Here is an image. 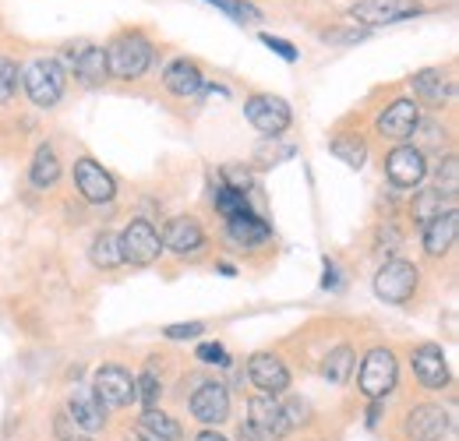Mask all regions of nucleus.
<instances>
[{"mask_svg": "<svg viewBox=\"0 0 459 441\" xmlns=\"http://www.w3.org/2000/svg\"><path fill=\"white\" fill-rule=\"evenodd\" d=\"M149 64H152V43L145 32H120L107 47V67L124 82L142 78L149 71Z\"/></svg>", "mask_w": 459, "mask_h": 441, "instance_id": "1", "label": "nucleus"}, {"mask_svg": "<svg viewBox=\"0 0 459 441\" xmlns=\"http://www.w3.org/2000/svg\"><path fill=\"white\" fill-rule=\"evenodd\" d=\"M22 82H25V92H29V99H32L36 107H54L60 96H64L67 74H64L60 60L39 56V60H32V64L22 71Z\"/></svg>", "mask_w": 459, "mask_h": 441, "instance_id": "2", "label": "nucleus"}, {"mask_svg": "<svg viewBox=\"0 0 459 441\" xmlns=\"http://www.w3.org/2000/svg\"><path fill=\"white\" fill-rule=\"evenodd\" d=\"M357 382H360V392H364L371 402H382V399L396 388V357H393V350L375 346V350L360 360Z\"/></svg>", "mask_w": 459, "mask_h": 441, "instance_id": "3", "label": "nucleus"}, {"mask_svg": "<svg viewBox=\"0 0 459 441\" xmlns=\"http://www.w3.org/2000/svg\"><path fill=\"white\" fill-rule=\"evenodd\" d=\"M417 265L413 262H403V258H393V262H385L382 269H378V276H375V293H378V300H385V304H406L410 297H413V290H417Z\"/></svg>", "mask_w": 459, "mask_h": 441, "instance_id": "4", "label": "nucleus"}, {"mask_svg": "<svg viewBox=\"0 0 459 441\" xmlns=\"http://www.w3.org/2000/svg\"><path fill=\"white\" fill-rule=\"evenodd\" d=\"M163 251V240L149 220H134L120 233V258L131 265H152Z\"/></svg>", "mask_w": 459, "mask_h": 441, "instance_id": "5", "label": "nucleus"}, {"mask_svg": "<svg viewBox=\"0 0 459 441\" xmlns=\"http://www.w3.org/2000/svg\"><path fill=\"white\" fill-rule=\"evenodd\" d=\"M244 113H247L251 127H258L265 138H280L290 127V107L280 96H251L244 103Z\"/></svg>", "mask_w": 459, "mask_h": 441, "instance_id": "6", "label": "nucleus"}, {"mask_svg": "<svg viewBox=\"0 0 459 441\" xmlns=\"http://www.w3.org/2000/svg\"><path fill=\"white\" fill-rule=\"evenodd\" d=\"M420 14L417 0H360L350 7V18L360 25H393V22H406Z\"/></svg>", "mask_w": 459, "mask_h": 441, "instance_id": "7", "label": "nucleus"}, {"mask_svg": "<svg viewBox=\"0 0 459 441\" xmlns=\"http://www.w3.org/2000/svg\"><path fill=\"white\" fill-rule=\"evenodd\" d=\"M375 127H378V134L389 138V142H406V138H413V131L420 127V107H417L413 99H396V103H389L385 110L378 113Z\"/></svg>", "mask_w": 459, "mask_h": 441, "instance_id": "8", "label": "nucleus"}, {"mask_svg": "<svg viewBox=\"0 0 459 441\" xmlns=\"http://www.w3.org/2000/svg\"><path fill=\"white\" fill-rule=\"evenodd\" d=\"M74 184H78L82 198H85V202H92V205H103V202H114L117 198L114 177L96 163V160H89V156L74 163Z\"/></svg>", "mask_w": 459, "mask_h": 441, "instance_id": "9", "label": "nucleus"}, {"mask_svg": "<svg viewBox=\"0 0 459 441\" xmlns=\"http://www.w3.org/2000/svg\"><path fill=\"white\" fill-rule=\"evenodd\" d=\"M92 392H96V399L103 402V406H127V402H134V378L124 371V368H117V364H107V368H100L96 371V378H92Z\"/></svg>", "mask_w": 459, "mask_h": 441, "instance_id": "10", "label": "nucleus"}, {"mask_svg": "<svg viewBox=\"0 0 459 441\" xmlns=\"http://www.w3.org/2000/svg\"><path fill=\"white\" fill-rule=\"evenodd\" d=\"M247 413H251V428H258L265 438H283L290 428V413L287 406H280L276 402V395H255L251 402H247Z\"/></svg>", "mask_w": 459, "mask_h": 441, "instance_id": "11", "label": "nucleus"}, {"mask_svg": "<svg viewBox=\"0 0 459 441\" xmlns=\"http://www.w3.org/2000/svg\"><path fill=\"white\" fill-rule=\"evenodd\" d=\"M247 378L255 382V388H262V395H280L290 388L287 364L276 353H255L247 360Z\"/></svg>", "mask_w": 459, "mask_h": 441, "instance_id": "12", "label": "nucleus"}, {"mask_svg": "<svg viewBox=\"0 0 459 441\" xmlns=\"http://www.w3.org/2000/svg\"><path fill=\"white\" fill-rule=\"evenodd\" d=\"M385 173H389V180H393L396 187H417V184L428 177V160H424V152H420V149H413V145H400V149H393V152H389V160H385Z\"/></svg>", "mask_w": 459, "mask_h": 441, "instance_id": "13", "label": "nucleus"}, {"mask_svg": "<svg viewBox=\"0 0 459 441\" xmlns=\"http://www.w3.org/2000/svg\"><path fill=\"white\" fill-rule=\"evenodd\" d=\"M413 375L420 378V385L431 388V392H438V388L449 385V364H446V353H442V346H435V342H420L417 350H413Z\"/></svg>", "mask_w": 459, "mask_h": 441, "instance_id": "14", "label": "nucleus"}, {"mask_svg": "<svg viewBox=\"0 0 459 441\" xmlns=\"http://www.w3.org/2000/svg\"><path fill=\"white\" fill-rule=\"evenodd\" d=\"M191 417L198 420V424H223L230 417V392L227 385H220V382H205V385L198 388L195 395H191Z\"/></svg>", "mask_w": 459, "mask_h": 441, "instance_id": "15", "label": "nucleus"}, {"mask_svg": "<svg viewBox=\"0 0 459 441\" xmlns=\"http://www.w3.org/2000/svg\"><path fill=\"white\" fill-rule=\"evenodd\" d=\"M449 431V413L442 406H413L410 417H406V435L413 441H442Z\"/></svg>", "mask_w": 459, "mask_h": 441, "instance_id": "16", "label": "nucleus"}, {"mask_svg": "<svg viewBox=\"0 0 459 441\" xmlns=\"http://www.w3.org/2000/svg\"><path fill=\"white\" fill-rule=\"evenodd\" d=\"M163 247L187 258V255H198L205 247V233L195 216H177V220L167 222V233H163Z\"/></svg>", "mask_w": 459, "mask_h": 441, "instance_id": "17", "label": "nucleus"}, {"mask_svg": "<svg viewBox=\"0 0 459 441\" xmlns=\"http://www.w3.org/2000/svg\"><path fill=\"white\" fill-rule=\"evenodd\" d=\"M456 233H459L456 209H446V212H438L435 220L424 222V251H428L431 258L446 255V251L456 244Z\"/></svg>", "mask_w": 459, "mask_h": 441, "instance_id": "18", "label": "nucleus"}, {"mask_svg": "<svg viewBox=\"0 0 459 441\" xmlns=\"http://www.w3.org/2000/svg\"><path fill=\"white\" fill-rule=\"evenodd\" d=\"M67 413H71V420L82 428V431H103V424H107V406L96 399V392L92 388H82V392H74L71 395V402H67Z\"/></svg>", "mask_w": 459, "mask_h": 441, "instance_id": "19", "label": "nucleus"}, {"mask_svg": "<svg viewBox=\"0 0 459 441\" xmlns=\"http://www.w3.org/2000/svg\"><path fill=\"white\" fill-rule=\"evenodd\" d=\"M67 64L74 67V74H78V82H85V85H100V82H107V74H110V67H107V50L103 47H82V50H67Z\"/></svg>", "mask_w": 459, "mask_h": 441, "instance_id": "20", "label": "nucleus"}, {"mask_svg": "<svg viewBox=\"0 0 459 441\" xmlns=\"http://www.w3.org/2000/svg\"><path fill=\"white\" fill-rule=\"evenodd\" d=\"M163 85L170 89L173 96L187 99V96H198V92L205 89V78H202V67H198L195 60L180 56V60H173L170 67H167V74H163Z\"/></svg>", "mask_w": 459, "mask_h": 441, "instance_id": "21", "label": "nucleus"}, {"mask_svg": "<svg viewBox=\"0 0 459 441\" xmlns=\"http://www.w3.org/2000/svg\"><path fill=\"white\" fill-rule=\"evenodd\" d=\"M230 240H237L240 247H258L269 240V222L262 220L258 212H240V216H230L227 220Z\"/></svg>", "mask_w": 459, "mask_h": 441, "instance_id": "22", "label": "nucleus"}, {"mask_svg": "<svg viewBox=\"0 0 459 441\" xmlns=\"http://www.w3.org/2000/svg\"><path fill=\"white\" fill-rule=\"evenodd\" d=\"M410 85H413V92H417L424 103H431V107H442V103L449 99V78H446V71H438V67L417 71V74L410 78Z\"/></svg>", "mask_w": 459, "mask_h": 441, "instance_id": "23", "label": "nucleus"}, {"mask_svg": "<svg viewBox=\"0 0 459 441\" xmlns=\"http://www.w3.org/2000/svg\"><path fill=\"white\" fill-rule=\"evenodd\" d=\"M138 438L142 441H180V424L167 417L163 410H145L138 420Z\"/></svg>", "mask_w": 459, "mask_h": 441, "instance_id": "24", "label": "nucleus"}, {"mask_svg": "<svg viewBox=\"0 0 459 441\" xmlns=\"http://www.w3.org/2000/svg\"><path fill=\"white\" fill-rule=\"evenodd\" d=\"M32 184L36 187H54L60 177V163H57V152L50 145H39L36 156H32V169H29Z\"/></svg>", "mask_w": 459, "mask_h": 441, "instance_id": "25", "label": "nucleus"}, {"mask_svg": "<svg viewBox=\"0 0 459 441\" xmlns=\"http://www.w3.org/2000/svg\"><path fill=\"white\" fill-rule=\"evenodd\" d=\"M353 350L350 346H336V350H329V357H325V364H322V375H325V382H333V385H346L350 382V371H353Z\"/></svg>", "mask_w": 459, "mask_h": 441, "instance_id": "26", "label": "nucleus"}, {"mask_svg": "<svg viewBox=\"0 0 459 441\" xmlns=\"http://www.w3.org/2000/svg\"><path fill=\"white\" fill-rule=\"evenodd\" d=\"M92 262H96L100 269H114V265L124 262V258H120V237H117V233H110V229L96 233V240H92Z\"/></svg>", "mask_w": 459, "mask_h": 441, "instance_id": "27", "label": "nucleus"}, {"mask_svg": "<svg viewBox=\"0 0 459 441\" xmlns=\"http://www.w3.org/2000/svg\"><path fill=\"white\" fill-rule=\"evenodd\" d=\"M333 156L343 160L346 166H353V169H360L368 160V145H364L360 134H340V138H333Z\"/></svg>", "mask_w": 459, "mask_h": 441, "instance_id": "28", "label": "nucleus"}, {"mask_svg": "<svg viewBox=\"0 0 459 441\" xmlns=\"http://www.w3.org/2000/svg\"><path fill=\"white\" fill-rule=\"evenodd\" d=\"M216 209L223 212V216H240V212H255L251 209V202H247V191H237V187H230V184H220L216 187Z\"/></svg>", "mask_w": 459, "mask_h": 441, "instance_id": "29", "label": "nucleus"}, {"mask_svg": "<svg viewBox=\"0 0 459 441\" xmlns=\"http://www.w3.org/2000/svg\"><path fill=\"white\" fill-rule=\"evenodd\" d=\"M438 212H446V209H442V191H438V187H435V191H420L417 202H413V220L428 222V220H435Z\"/></svg>", "mask_w": 459, "mask_h": 441, "instance_id": "30", "label": "nucleus"}, {"mask_svg": "<svg viewBox=\"0 0 459 441\" xmlns=\"http://www.w3.org/2000/svg\"><path fill=\"white\" fill-rule=\"evenodd\" d=\"M160 392H163V385H160V378H156L152 368H145V371L134 378V399H142L149 410H152V402L160 399Z\"/></svg>", "mask_w": 459, "mask_h": 441, "instance_id": "31", "label": "nucleus"}, {"mask_svg": "<svg viewBox=\"0 0 459 441\" xmlns=\"http://www.w3.org/2000/svg\"><path fill=\"white\" fill-rule=\"evenodd\" d=\"M438 191H442V195H449V198H456V191H459L456 156H446V163L438 166Z\"/></svg>", "mask_w": 459, "mask_h": 441, "instance_id": "32", "label": "nucleus"}, {"mask_svg": "<svg viewBox=\"0 0 459 441\" xmlns=\"http://www.w3.org/2000/svg\"><path fill=\"white\" fill-rule=\"evenodd\" d=\"M18 64L14 60H7V56H0V103H7L11 96H14V89H18Z\"/></svg>", "mask_w": 459, "mask_h": 441, "instance_id": "33", "label": "nucleus"}, {"mask_svg": "<svg viewBox=\"0 0 459 441\" xmlns=\"http://www.w3.org/2000/svg\"><path fill=\"white\" fill-rule=\"evenodd\" d=\"M195 357H198L202 364H216V368H227V364H230L227 346H223V342H198Z\"/></svg>", "mask_w": 459, "mask_h": 441, "instance_id": "34", "label": "nucleus"}, {"mask_svg": "<svg viewBox=\"0 0 459 441\" xmlns=\"http://www.w3.org/2000/svg\"><path fill=\"white\" fill-rule=\"evenodd\" d=\"M262 43H265V47H269L276 56H283L287 64H297V60H300L297 47H293V43H287V39H280V36H273V32H262Z\"/></svg>", "mask_w": 459, "mask_h": 441, "instance_id": "35", "label": "nucleus"}, {"mask_svg": "<svg viewBox=\"0 0 459 441\" xmlns=\"http://www.w3.org/2000/svg\"><path fill=\"white\" fill-rule=\"evenodd\" d=\"M202 332H205L202 322H180V325H167L163 335H167V339H198Z\"/></svg>", "mask_w": 459, "mask_h": 441, "instance_id": "36", "label": "nucleus"}, {"mask_svg": "<svg viewBox=\"0 0 459 441\" xmlns=\"http://www.w3.org/2000/svg\"><path fill=\"white\" fill-rule=\"evenodd\" d=\"M230 18H237V22H262V11H258L251 0H233Z\"/></svg>", "mask_w": 459, "mask_h": 441, "instance_id": "37", "label": "nucleus"}, {"mask_svg": "<svg viewBox=\"0 0 459 441\" xmlns=\"http://www.w3.org/2000/svg\"><path fill=\"white\" fill-rule=\"evenodd\" d=\"M322 286H325V290H340V286H343L336 262H329V258H325V279H322Z\"/></svg>", "mask_w": 459, "mask_h": 441, "instance_id": "38", "label": "nucleus"}, {"mask_svg": "<svg viewBox=\"0 0 459 441\" xmlns=\"http://www.w3.org/2000/svg\"><path fill=\"white\" fill-rule=\"evenodd\" d=\"M240 441H265V435L258 431V428H251V424H240V435H237Z\"/></svg>", "mask_w": 459, "mask_h": 441, "instance_id": "39", "label": "nucleus"}, {"mask_svg": "<svg viewBox=\"0 0 459 441\" xmlns=\"http://www.w3.org/2000/svg\"><path fill=\"white\" fill-rule=\"evenodd\" d=\"M378 413H382V402H371V413H368V428L378 424Z\"/></svg>", "mask_w": 459, "mask_h": 441, "instance_id": "40", "label": "nucleus"}, {"mask_svg": "<svg viewBox=\"0 0 459 441\" xmlns=\"http://www.w3.org/2000/svg\"><path fill=\"white\" fill-rule=\"evenodd\" d=\"M198 441H227V438H223V435H216V431H202Z\"/></svg>", "mask_w": 459, "mask_h": 441, "instance_id": "41", "label": "nucleus"}, {"mask_svg": "<svg viewBox=\"0 0 459 441\" xmlns=\"http://www.w3.org/2000/svg\"><path fill=\"white\" fill-rule=\"evenodd\" d=\"M82 441H85V438H82Z\"/></svg>", "mask_w": 459, "mask_h": 441, "instance_id": "42", "label": "nucleus"}]
</instances>
